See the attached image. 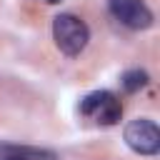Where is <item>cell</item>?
<instances>
[{
	"instance_id": "6da1fadb",
	"label": "cell",
	"mask_w": 160,
	"mask_h": 160,
	"mask_svg": "<svg viewBox=\"0 0 160 160\" xmlns=\"http://www.w3.org/2000/svg\"><path fill=\"white\" fill-rule=\"evenodd\" d=\"M52 38H55V45H58L65 55L75 58V55H80V52L88 48L90 28L85 25L82 18H78V15H72V12H60V15H55V20H52Z\"/></svg>"
},
{
	"instance_id": "7a4b0ae2",
	"label": "cell",
	"mask_w": 160,
	"mask_h": 160,
	"mask_svg": "<svg viewBox=\"0 0 160 160\" xmlns=\"http://www.w3.org/2000/svg\"><path fill=\"white\" fill-rule=\"evenodd\" d=\"M80 112L100 125H115L122 118V105L110 90H95L80 100Z\"/></svg>"
},
{
	"instance_id": "3957f363",
	"label": "cell",
	"mask_w": 160,
	"mask_h": 160,
	"mask_svg": "<svg viewBox=\"0 0 160 160\" xmlns=\"http://www.w3.org/2000/svg\"><path fill=\"white\" fill-rule=\"evenodd\" d=\"M128 148L138 155H155L160 150V130L152 120L148 118H135L125 125V132H122Z\"/></svg>"
},
{
	"instance_id": "277c9868",
	"label": "cell",
	"mask_w": 160,
	"mask_h": 160,
	"mask_svg": "<svg viewBox=\"0 0 160 160\" xmlns=\"http://www.w3.org/2000/svg\"><path fill=\"white\" fill-rule=\"evenodd\" d=\"M108 8L112 18L130 30H145L152 25V12L142 0H108Z\"/></svg>"
},
{
	"instance_id": "5b68a950",
	"label": "cell",
	"mask_w": 160,
	"mask_h": 160,
	"mask_svg": "<svg viewBox=\"0 0 160 160\" xmlns=\"http://www.w3.org/2000/svg\"><path fill=\"white\" fill-rule=\"evenodd\" d=\"M148 72L145 70H128L122 78H120V85H122V90L125 92H138V90H142L145 85H148Z\"/></svg>"
},
{
	"instance_id": "8992f818",
	"label": "cell",
	"mask_w": 160,
	"mask_h": 160,
	"mask_svg": "<svg viewBox=\"0 0 160 160\" xmlns=\"http://www.w3.org/2000/svg\"><path fill=\"white\" fill-rule=\"evenodd\" d=\"M45 2H50V5H55V2H60V0H45Z\"/></svg>"
}]
</instances>
